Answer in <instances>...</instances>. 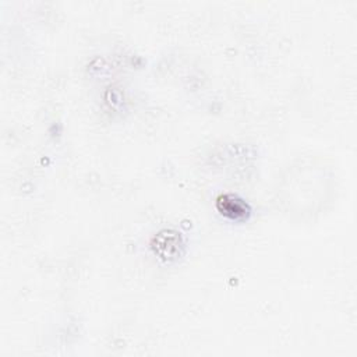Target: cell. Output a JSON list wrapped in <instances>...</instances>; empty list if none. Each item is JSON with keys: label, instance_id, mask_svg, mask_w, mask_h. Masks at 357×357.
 I'll use <instances>...</instances> for the list:
<instances>
[{"label": "cell", "instance_id": "cell-1", "mask_svg": "<svg viewBox=\"0 0 357 357\" xmlns=\"http://www.w3.org/2000/svg\"><path fill=\"white\" fill-rule=\"evenodd\" d=\"M217 207L222 215H225L230 219H235V221L244 219L250 214L247 204L233 195L219 197L217 201Z\"/></svg>", "mask_w": 357, "mask_h": 357}]
</instances>
